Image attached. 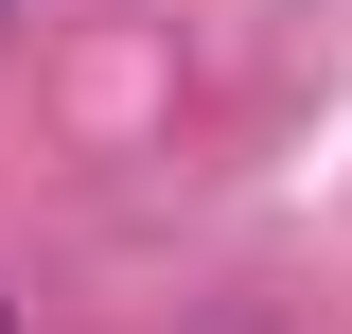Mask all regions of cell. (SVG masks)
<instances>
[{"instance_id": "obj_1", "label": "cell", "mask_w": 352, "mask_h": 334, "mask_svg": "<svg viewBox=\"0 0 352 334\" xmlns=\"http://www.w3.org/2000/svg\"><path fill=\"white\" fill-rule=\"evenodd\" d=\"M0 334H18V317H0Z\"/></svg>"}]
</instances>
